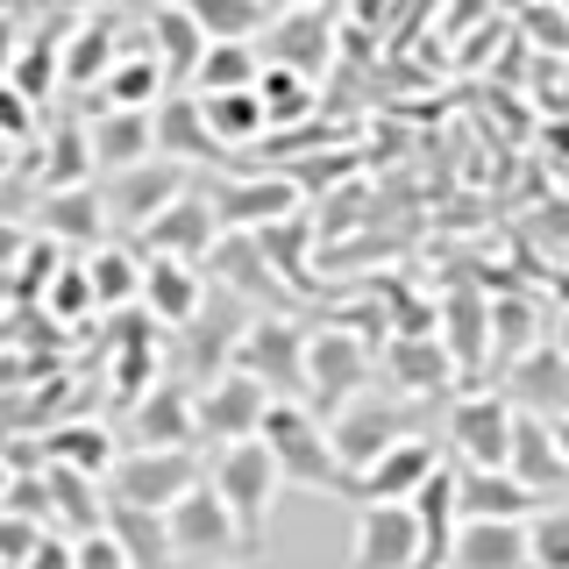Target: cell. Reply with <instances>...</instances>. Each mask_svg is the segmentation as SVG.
<instances>
[{
  "instance_id": "6da1fadb",
  "label": "cell",
  "mask_w": 569,
  "mask_h": 569,
  "mask_svg": "<svg viewBox=\"0 0 569 569\" xmlns=\"http://www.w3.org/2000/svg\"><path fill=\"white\" fill-rule=\"evenodd\" d=\"M257 441L278 456V470L292 477V485H307V491H342V498H349V470H342V456H335V441H328V420H320L307 399H271V413H263Z\"/></svg>"
},
{
  "instance_id": "7a4b0ae2",
  "label": "cell",
  "mask_w": 569,
  "mask_h": 569,
  "mask_svg": "<svg viewBox=\"0 0 569 569\" xmlns=\"http://www.w3.org/2000/svg\"><path fill=\"white\" fill-rule=\"evenodd\" d=\"M207 485L221 491V506L236 512V527H242V548L257 556V548H263V520H271V498L284 485L278 456L263 449V441H228V449H213V462H207Z\"/></svg>"
},
{
  "instance_id": "3957f363",
  "label": "cell",
  "mask_w": 569,
  "mask_h": 569,
  "mask_svg": "<svg viewBox=\"0 0 569 569\" xmlns=\"http://www.w3.org/2000/svg\"><path fill=\"white\" fill-rule=\"evenodd\" d=\"M370 385V342L342 320H328V328L307 335V378H299V399L313 406L320 420H335L356 391Z\"/></svg>"
},
{
  "instance_id": "277c9868",
  "label": "cell",
  "mask_w": 569,
  "mask_h": 569,
  "mask_svg": "<svg viewBox=\"0 0 569 569\" xmlns=\"http://www.w3.org/2000/svg\"><path fill=\"white\" fill-rule=\"evenodd\" d=\"M200 477H207V462L192 449H121V462L107 470V498L142 506V512H171Z\"/></svg>"
},
{
  "instance_id": "5b68a950",
  "label": "cell",
  "mask_w": 569,
  "mask_h": 569,
  "mask_svg": "<svg viewBox=\"0 0 569 569\" xmlns=\"http://www.w3.org/2000/svg\"><path fill=\"white\" fill-rule=\"evenodd\" d=\"M413 435V413H406V399L399 391H356V399L342 406V413L328 420V441H335V456H342V470H349V485L370 470L385 449H399V441Z\"/></svg>"
},
{
  "instance_id": "8992f818",
  "label": "cell",
  "mask_w": 569,
  "mask_h": 569,
  "mask_svg": "<svg viewBox=\"0 0 569 569\" xmlns=\"http://www.w3.org/2000/svg\"><path fill=\"white\" fill-rule=\"evenodd\" d=\"M228 370H249L271 399H299V378H307V328H299L292 313H249Z\"/></svg>"
},
{
  "instance_id": "52a82bcc",
  "label": "cell",
  "mask_w": 569,
  "mask_h": 569,
  "mask_svg": "<svg viewBox=\"0 0 569 569\" xmlns=\"http://www.w3.org/2000/svg\"><path fill=\"white\" fill-rule=\"evenodd\" d=\"M164 527H171V548H178V562H200V569H228L236 556H249L242 548V527H236V512L221 506V491L207 485H192L178 506L164 512Z\"/></svg>"
},
{
  "instance_id": "ba28073f",
  "label": "cell",
  "mask_w": 569,
  "mask_h": 569,
  "mask_svg": "<svg viewBox=\"0 0 569 569\" xmlns=\"http://www.w3.org/2000/svg\"><path fill=\"white\" fill-rule=\"evenodd\" d=\"M228 228H221V207H213V192H207V178L192 171V186L178 192V200L157 213L150 228H142V257H186V263H207V249L221 242Z\"/></svg>"
},
{
  "instance_id": "9c48e42d",
  "label": "cell",
  "mask_w": 569,
  "mask_h": 569,
  "mask_svg": "<svg viewBox=\"0 0 569 569\" xmlns=\"http://www.w3.org/2000/svg\"><path fill=\"white\" fill-rule=\"evenodd\" d=\"M512 399L506 391H456L449 406V449L462 456V470H506L512 456Z\"/></svg>"
},
{
  "instance_id": "30bf717a",
  "label": "cell",
  "mask_w": 569,
  "mask_h": 569,
  "mask_svg": "<svg viewBox=\"0 0 569 569\" xmlns=\"http://www.w3.org/2000/svg\"><path fill=\"white\" fill-rule=\"evenodd\" d=\"M192 413H200V435L213 449H228V441H257L263 413H271V391H263L249 370H221V378L192 385Z\"/></svg>"
},
{
  "instance_id": "8fae6325",
  "label": "cell",
  "mask_w": 569,
  "mask_h": 569,
  "mask_svg": "<svg viewBox=\"0 0 569 569\" xmlns=\"http://www.w3.org/2000/svg\"><path fill=\"white\" fill-rule=\"evenodd\" d=\"M186 186H192L186 164H171V157H142V164L100 178V200H107V221H114V228H136V236H142V228H150Z\"/></svg>"
},
{
  "instance_id": "7c38bea8",
  "label": "cell",
  "mask_w": 569,
  "mask_h": 569,
  "mask_svg": "<svg viewBox=\"0 0 569 569\" xmlns=\"http://www.w3.org/2000/svg\"><path fill=\"white\" fill-rule=\"evenodd\" d=\"M257 50H263V64H284V71L320 79V71L335 64V14L328 8H284V14L263 22Z\"/></svg>"
},
{
  "instance_id": "4fadbf2b",
  "label": "cell",
  "mask_w": 569,
  "mask_h": 569,
  "mask_svg": "<svg viewBox=\"0 0 569 569\" xmlns=\"http://www.w3.org/2000/svg\"><path fill=\"white\" fill-rule=\"evenodd\" d=\"M213 207H221V228H242V236H257V228L284 221V213H299V178L292 171H257V178H207Z\"/></svg>"
},
{
  "instance_id": "5bb4252c",
  "label": "cell",
  "mask_w": 569,
  "mask_h": 569,
  "mask_svg": "<svg viewBox=\"0 0 569 569\" xmlns=\"http://www.w3.org/2000/svg\"><path fill=\"white\" fill-rule=\"evenodd\" d=\"M207 284H221V292H236V299H257V307L284 313V278H278V263L263 257V242L242 236V228H228V236L207 249Z\"/></svg>"
},
{
  "instance_id": "9a60e30c",
  "label": "cell",
  "mask_w": 569,
  "mask_h": 569,
  "mask_svg": "<svg viewBox=\"0 0 569 569\" xmlns=\"http://www.w3.org/2000/svg\"><path fill=\"white\" fill-rule=\"evenodd\" d=\"M200 441V413H192L186 378H157L129 406V449H192Z\"/></svg>"
},
{
  "instance_id": "2e32d148",
  "label": "cell",
  "mask_w": 569,
  "mask_h": 569,
  "mask_svg": "<svg viewBox=\"0 0 569 569\" xmlns=\"http://www.w3.org/2000/svg\"><path fill=\"white\" fill-rule=\"evenodd\" d=\"M378 363H385V378H391L399 399H449L462 385V370H456V356L441 349V335H391Z\"/></svg>"
},
{
  "instance_id": "e0dca14e",
  "label": "cell",
  "mask_w": 569,
  "mask_h": 569,
  "mask_svg": "<svg viewBox=\"0 0 569 569\" xmlns=\"http://www.w3.org/2000/svg\"><path fill=\"white\" fill-rule=\"evenodd\" d=\"M441 349L456 356L462 391H477V378L491 370V299L477 284H456L441 292Z\"/></svg>"
},
{
  "instance_id": "ac0fdd59",
  "label": "cell",
  "mask_w": 569,
  "mask_h": 569,
  "mask_svg": "<svg viewBox=\"0 0 569 569\" xmlns=\"http://www.w3.org/2000/svg\"><path fill=\"white\" fill-rule=\"evenodd\" d=\"M435 470H441V449H435L427 435H406L399 449H385L363 477H356L349 498H363V506H413V491H420Z\"/></svg>"
},
{
  "instance_id": "d6986e66",
  "label": "cell",
  "mask_w": 569,
  "mask_h": 569,
  "mask_svg": "<svg viewBox=\"0 0 569 569\" xmlns=\"http://www.w3.org/2000/svg\"><path fill=\"white\" fill-rule=\"evenodd\" d=\"M349 562L356 569H420V520H413V506H363L356 541H349Z\"/></svg>"
},
{
  "instance_id": "ffe728a7",
  "label": "cell",
  "mask_w": 569,
  "mask_h": 569,
  "mask_svg": "<svg viewBox=\"0 0 569 569\" xmlns=\"http://www.w3.org/2000/svg\"><path fill=\"white\" fill-rule=\"evenodd\" d=\"M506 399H512V413L562 420V413H569V356H562L556 342L512 356V363H506Z\"/></svg>"
},
{
  "instance_id": "44dd1931",
  "label": "cell",
  "mask_w": 569,
  "mask_h": 569,
  "mask_svg": "<svg viewBox=\"0 0 569 569\" xmlns=\"http://www.w3.org/2000/svg\"><path fill=\"white\" fill-rule=\"evenodd\" d=\"M207 299V271L186 257H142V299L136 307L157 320V328H186Z\"/></svg>"
},
{
  "instance_id": "7402d4cb",
  "label": "cell",
  "mask_w": 569,
  "mask_h": 569,
  "mask_svg": "<svg viewBox=\"0 0 569 569\" xmlns=\"http://www.w3.org/2000/svg\"><path fill=\"white\" fill-rule=\"evenodd\" d=\"M43 485H50V533L86 541V533L107 527V477H86L71 462H43Z\"/></svg>"
},
{
  "instance_id": "603a6c76",
  "label": "cell",
  "mask_w": 569,
  "mask_h": 569,
  "mask_svg": "<svg viewBox=\"0 0 569 569\" xmlns=\"http://www.w3.org/2000/svg\"><path fill=\"white\" fill-rule=\"evenodd\" d=\"M506 470L520 477V485L541 498V506L569 485V462H562V449H556V427H548L541 413H520V420H512V456H506Z\"/></svg>"
},
{
  "instance_id": "cb8c5ba5",
  "label": "cell",
  "mask_w": 569,
  "mask_h": 569,
  "mask_svg": "<svg viewBox=\"0 0 569 569\" xmlns=\"http://www.w3.org/2000/svg\"><path fill=\"white\" fill-rule=\"evenodd\" d=\"M36 228H43V242H107V200H100V186H58V192H43L29 213Z\"/></svg>"
},
{
  "instance_id": "d4e9b609",
  "label": "cell",
  "mask_w": 569,
  "mask_h": 569,
  "mask_svg": "<svg viewBox=\"0 0 569 569\" xmlns=\"http://www.w3.org/2000/svg\"><path fill=\"white\" fill-rule=\"evenodd\" d=\"M86 136H93V171L114 178L142 164V157H157V121L150 114H129V107H100L93 121H86Z\"/></svg>"
},
{
  "instance_id": "484cf974",
  "label": "cell",
  "mask_w": 569,
  "mask_h": 569,
  "mask_svg": "<svg viewBox=\"0 0 569 569\" xmlns=\"http://www.w3.org/2000/svg\"><path fill=\"white\" fill-rule=\"evenodd\" d=\"M413 520H420V569H449L456 533H462V512H456V470H449V462H441V470L413 491Z\"/></svg>"
},
{
  "instance_id": "4316f807",
  "label": "cell",
  "mask_w": 569,
  "mask_h": 569,
  "mask_svg": "<svg viewBox=\"0 0 569 569\" xmlns=\"http://www.w3.org/2000/svg\"><path fill=\"white\" fill-rule=\"evenodd\" d=\"M456 512L462 520H533L541 498L512 470H456Z\"/></svg>"
},
{
  "instance_id": "83f0119b",
  "label": "cell",
  "mask_w": 569,
  "mask_h": 569,
  "mask_svg": "<svg viewBox=\"0 0 569 569\" xmlns=\"http://www.w3.org/2000/svg\"><path fill=\"white\" fill-rule=\"evenodd\" d=\"M29 178L43 192H58V186H93V136H86V121H71V129H43L29 142Z\"/></svg>"
},
{
  "instance_id": "f1b7e54d",
  "label": "cell",
  "mask_w": 569,
  "mask_h": 569,
  "mask_svg": "<svg viewBox=\"0 0 569 569\" xmlns=\"http://www.w3.org/2000/svg\"><path fill=\"white\" fill-rule=\"evenodd\" d=\"M150 121H157V157H171V164H186V171H200L221 157V142L207 136V121H200V100H186V93H164L150 107Z\"/></svg>"
},
{
  "instance_id": "f546056e",
  "label": "cell",
  "mask_w": 569,
  "mask_h": 569,
  "mask_svg": "<svg viewBox=\"0 0 569 569\" xmlns=\"http://www.w3.org/2000/svg\"><path fill=\"white\" fill-rule=\"evenodd\" d=\"M449 569H533L527 562V520H462Z\"/></svg>"
},
{
  "instance_id": "4dcf8cb0",
  "label": "cell",
  "mask_w": 569,
  "mask_h": 569,
  "mask_svg": "<svg viewBox=\"0 0 569 569\" xmlns=\"http://www.w3.org/2000/svg\"><path fill=\"white\" fill-rule=\"evenodd\" d=\"M150 58L164 64L171 93L192 86V71H200V58H207V29L192 22V8H150Z\"/></svg>"
},
{
  "instance_id": "1f68e13d",
  "label": "cell",
  "mask_w": 569,
  "mask_h": 569,
  "mask_svg": "<svg viewBox=\"0 0 569 569\" xmlns=\"http://www.w3.org/2000/svg\"><path fill=\"white\" fill-rule=\"evenodd\" d=\"M107 533L121 541V556H129V569H186L171 548V527L164 512H142V506H114L107 498Z\"/></svg>"
},
{
  "instance_id": "d6a6232c",
  "label": "cell",
  "mask_w": 569,
  "mask_h": 569,
  "mask_svg": "<svg viewBox=\"0 0 569 569\" xmlns=\"http://www.w3.org/2000/svg\"><path fill=\"white\" fill-rule=\"evenodd\" d=\"M192 100H200V121H207V136L221 142V150L271 142V114H263L257 86H242V93H192Z\"/></svg>"
},
{
  "instance_id": "836d02e7",
  "label": "cell",
  "mask_w": 569,
  "mask_h": 569,
  "mask_svg": "<svg viewBox=\"0 0 569 569\" xmlns=\"http://www.w3.org/2000/svg\"><path fill=\"white\" fill-rule=\"evenodd\" d=\"M36 462H71V470H86V477H107L121 462V441L107 435L100 420H64V427H50V435H43Z\"/></svg>"
},
{
  "instance_id": "e575fe53",
  "label": "cell",
  "mask_w": 569,
  "mask_h": 569,
  "mask_svg": "<svg viewBox=\"0 0 569 569\" xmlns=\"http://www.w3.org/2000/svg\"><path fill=\"white\" fill-rule=\"evenodd\" d=\"M164 93H171V79H164V64H157L150 50H136V58H114V71L100 79V107H129V114H150Z\"/></svg>"
},
{
  "instance_id": "d590c367",
  "label": "cell",
  "mask_w": 569,
  "mask_h": 569,
  "mask_svg": "<svg viewBox=\"0 0 569 569\" xmlns=\"http://www.w3.org/2000/svg\"><path fill=\"white\" fill-rule=\"evenodd\" d=\"M257 242H263V257L278 263V278H284V284H313V249H320V228L307 221V213H284V221L257 228Z\"/></svg>"
},
{
  "instance_id": "8d00e7d4",
  "label": "cell",
  "mask_w": 569,
  "mask_h": 569,
  "mask_svg": "<svg viewBox=\"0 0 569 569\" xmlns=\"http://www.w3.org/2000/svg\"><path fill=\"white\" fill-rule=\"evenodd\" d=\"M541 349V307H533L527 292H506L491 299V370H506L512 356Z\"/></svg>"
},
{
  "instance_id": "74e56055",
  "label": "cell",
  "mask_w": 569,
  "mask_h": 569,
  "mask_svg": "<svg viewBox=\"0 0 569 569\" xmlns=\"http://www.w3.org/2000/svg\"><path fill=\"white\" fill-rule=\"evenodd\" d=\"M86 278H93V299L100 307H136L142 299V249H121V242H100L93 263H86Z\"/></svg>"
},
{
  "instance_id": "f35d334b",
  "label": "cell",
  "mask_w": 569,
  "mask_h": 569,
  "mask_svg": "<svg viewBox=\"0 0 569 569\" xmlns=\"http://www.w3.org/2000/svg\"><path fill=\"white\" fill-rule=\"evenodd\" d=\"M114 58H121V50H114V29H107L100 14H93V22H71V43L58 50L64 86H93V79H107V71H114Z\"/></svg>"
},
{
  "instance_id": "ab89813d",
  "label": "cell",
  "mask_w": 569,
  "mask_h": 569,
  "mask_svg": "<svg viewBox=\"0 0 569 569\" xmlns=\"http://www.w3.org/2000/svg\"><path fill=\"white\" fill-rule=\"evenodd\" d=\"M257 71H263L257 43H207L200 71H192V93H242V86H257Z\"/></svg>"
},
{
  "instance_id": "60d3db41",
  "label": "cell",
  "mask_w": 569,
  "mask_h": 569,
  "mask_svg": "<svg viewBox=\"0 0 569 569\" xmlns=\"http://www.w3.org/2000/svg\"><path fill=\"white\" fill-rule=\"evenodd\" d=\"M192 22L207 29V43H257L263 22H271V8L263 0H186Z\"/></svg>"
},
{
  "instance_id": "b9f144b4",
  "label": "cell",
  "mask_w": 569,
  "mask_h": 569,
  "mask_svg": "<svg viewBox=\"0 0 569 569\" xmlns=\"http://www.w3.org/2000/svg\"><path fill=\"white\" fill-rule=\"evenodd\" d=\"M257 100H263V114H271V129H299V121L313 114V79L307 71H284V64H263Z\"/></svg>"
},
{
  "instance_id": "7bdbcfd3",
  "label": "cell",
  "mask_w": 569,
  "mask_h": 569,
  "mask_svg": "<svg viewBox=\"0 0 569 569\" xmlns=\"http://www.w3.org/2000/svg\"><path fill=\"white\" fill-rule=\"evenodd\" d=\"M8 79L22 86V93H29L36 107L58 93V86H64V64H58V50H50V36H22V58H14Z\"/></svg>"
},
{
  "instance_id": "ee69618b",
  "label": "cell",
  "mask_w": 569,
  "mask_h": 569,
  "mask_svg": "<svg viewBox=\"0 0 569 569\" xmlns=\"http://www.w3.org/2000/svg\"><path fill=\"white\" fill-rule=\"evenodd\" d=\"M520 36L533 58H569V14L562 0H520Z\"/></svg>"
},
{
  "instance_id": "f6af8a7d",
  "label": "cell",
  "mask_w": 569,
  "mask_h": 569,
  "mask_svg": "<svg viewBox=\"0 0 569 569\" xmlns=\"http://www.w3.org/2000/svg\"><path fill=\"white\" fill-rule=\"evenodd\" d=\"M527 562L533 569H569V506H541L527 520Z\"/></svg>"
},
{
  "instance_id": "bcb514c9",
  "label": "cell",
  "mask_w": 569,
  "mask_h": 569,
  "mask_svg": "<svg viewBox=\"0 0 569 569\" xmlns=\"http://www.w3.org/2000/svg\"><path fill=\"white\" fill-rule=\"evenodd\" d=\"M36 136H43V107H36L14 79H0V142L22 150V142H36Z\"/></svg>"
},
{
  "instance_id": "7dc6e473",
  "label": "cell",
  "mask_w": 569,
  "mask_h": 569,
  "mask_svg": "<svg viewBox=\"0 0 569 569\" xmlns=\"http://www.w3.org/2000/svg\"><path fill=\"white\" fill-rule=\"evenodd\" d=\"M100 299H93V278H86V263H64L58 278H50V313L58 320H86Z\"/></svg>"
},
{
  "instance_id": "c3c4849f",
  "label": "cell",
  "mask_w": 569,
  "mask_h": 569,
  "mask_svg": "<svg viewBox=\"0 0 569 569\" xmlns=\"http://www.w3.org/2000/svg\"><path fill=\"white\" fill-rule=\"evenodd\" d=\"M8 512H14V520H36V527H50V485H43V462L14 470V485H8Z\"/></svg>"
},
{
  "instance_id": "681fc988",
  "label": "cell",
  "mask_w": 569,
  "mask_h": 569,
  "mask_svg": "<svg viewBox=\"0 0 569 569\" xmlns=\"http://www.w3.org/2000/svg\"><path fill=\"white\" fill-rule=\"evenodd\" d=\"M43 533H50V527H36V520H14V512L0 506V562H8V569H22V562L36 556V541H43Z\"/></svg>"
},
{
  "instance_id": "f907efd6",
  "label": "cell",
  "mask_w": 569,
  "mask_h": 569,
  "mask_svg": "<svg viewBox=\"0 0 569 569\" xmlns=\"http://www.w3.org/2000/svg\"><path fill=\"white\" fill-rule=\"evenodd\" d=\"M36 200H43V186H36V178H0V228H22L29 213H36Z\"/></svg>"
},
{
  "instance_id": "816d5d0a",
  "label": "cell",
  "mask_w": 569,
  "mask_h": 569,
  "mask_svg": "<svg viewBox=\"0 0 569 569\" xmlns=\"http://www.w3.org/2000/svg\"><path fill=\"white\" fill-rule=\"evenodd\" d=\"M71 556H79V569H129V556H121V541L114 533H86V541H71Z\"/></svg>"
},
{
  "instance_id": "f5cc1de1",
  "label": "cell",
  "mask_w": 569,
  "mask_h": 569,
  "mask_svg": "<svg viewBox=\"0 0 569 569\" xmlns=\"http://www.w3.org/2000/svg\"><path fill=\"white\" fill-rule=\"evenodd\" d=\"M22 569H79V556H71V533H43Z\"/></svg>"
},
{
  "instance_id": "db71d44e",
  "label": "cell",
  "mask_w": 569,
  "mask_h": 569,
  "mask_svg": "<svg viewBox=\"0 0 569 569\" xmlns=\"http://www.w3.org/2000/svg\"><path fill=\"white\" fill-rule=\"evenodd\" d=\"M14 58H22V29H14V14H0V79L14 71Z\"/></svg>"
},
{
  "instance_id": "11a10c76",
  "label": "cell",
  "mask_w": 569,
  "mask_h": 569,
  "mask_svg": "<svg viewBox=\"0 0 569 569\" xmlns=\"http://www.w3.org/2000/svg\"><path fill=\"white\" fill-rule=\"evenodd\" d=\"M50 8H64V14H100L107 0H50Z\"/></svg>"
},
{
  "instance_id": "9f6ffc18",
  "label": "cell",
  "mask_w": 569,
  "mask_h": 569,
  "mask_svg": "<svg viewBox=\"0 0 569 569\" xmlns=\"http://www.w3.org/2000/svg\"><path fill=\"white\" fill-rule=\"evenodd\" d=\"M271 14H284V8H328V0H263Z\"/></svg>"
},
{
  "instance_id": "6f0895ef",
  "label": "cell",
  "mask_w": 569,
  "mask_h": 569,
  "mask_svg": "<svg viewBox=\"0 0 569 569\" xmlns=\"http://www.w3.org/2000/svg\"><path fill=\"white\" fill-rule=\"evenodd\" d=\"M548 427H556V449H562V462H569V413H562V420H548Z\"/></svg>"
},
{
  "instance_id": "680465c9",
  "label": "cell",
  "mask_w": 569,
  "mask_h": 569,
  "mask_svg": "<svg viewBox=\"0 0 569 569\" xmlns=\"http://www.w3.org/2000/svg\"><path fill=\"white\" fill-rule=\"evenodd\" d=\"M8 485H14V462L0 456V506H8Z\"/></svg>"
},
{
  "instance_id": "91938a15",
  "label": "cell",
  "mask_w": 569,
  "mask_h": 569,
  "mask_svg": "<svg viewBox=\"0 0 569 569\" xmlns=\"http://www.w3.org/2000/svg\"><path fill=\"white\" fill-rule=\"evenodd\" d=\"M548 342H556V349H562V356H569V313H562V320H556V335H548Z\"/></svg>"
},
{
  "instance_id": "94428289",
  "label": "cell",
  "mask_w": 569,
  "mask_h": 569,
  "mask_svg": "<svg viewBox=\"0 0 569 569\" xmlns=\"http://www.w3.org/2000/svg\"><path fill=\"white\" fill-rule=\"evenodd\" d=\"M14 171V142H0V178H8Z\"/></svg>"
},
{
  "instance_id": "6125c7cd",
  "label": "cell",
  "mask_w": 569,
  "mask_h": 569,
  "mask_svg": "<svg viewBox=\"0 0 569 569\" xmlns=\"http://www.w3.org/2000/svg\"><path fill=\"white\" fill-rule=\"evenodd\" d=\"M0 14H29V0H0Z\"/></svg>"
},
{
  "instance_id": "be15d7a7",
  "label": "cell",
  "mask_w": 569,
  "mask_h": 569,
  "mask_svg": "<svg viewBox=\"0 0 569 569\" xmlns=\"http://www.w3.org/2000/svg\"><path fill=\"white\" fill-rule=\"evenodd\" d=\"M556 292H562V313H569V271H562V278H556Z\"/></svg>"
},
{
  "instance_id": "e7e4bbea",
  "label": "cell",
  "mask_w": 569,
  "mask_h": 569,
  "mask_svg": "<svg viewBox=\"0 0 569 569\" xmlns=\"http://www.w3.org/2000/svg\"><path fill=\"white\" fill-rule=\"evenodd\" d=\"M0 456H14V441H8V427H0Z\"/></svg>"
},
{
  "instance_id": "03108f58",
  "label": "cell",
  "mask_w": 569,
  "mask_h": 569,
  "mask_svg": "<svg viewBox=\"0 0 569 569\" xmlns=\"http://www.w3.org/2000/svg\"><path fill=\"white\" fill-rule=\"evenodd\" d=\"M562 14H569V0H562Z\"/></svg>"
},
{
  "instance_id": "003e7915",
  "label": "cell",
  "mask_w": 569,
  "mask_h": 569,
  "mask_svg": "<svg viewBox=\"0 0 569 569\" xmlns=\"http://www.w3.org/2000/svg\"><path fill=\"white\" fill-rule=\"evenodd\" d=\"M0 569H8V562H0Z\"/></svg>"
}]
</instances>
